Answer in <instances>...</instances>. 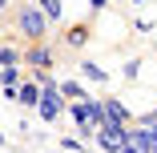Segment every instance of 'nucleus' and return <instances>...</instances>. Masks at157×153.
<instances>
[{"mask_svg": "<svg viewBox=\"0 0 157 153\" xmlns=\"http://www.w3.org/2000/svg\"><path fill=\"white\" fill-rule=\"evenodd\" d=\"M16 33H20L24 40H44V36H48V16L36 8V0L16 12Z\"/></svg>", "mask_w": 157, "mask_h": 153, "instance_id": "nucleus-1", "label": "nucleus"}, {"mask_svg": "<svg viewBox=\"0 0 157 153\" xmlns=\"http://www.w3.org/2000/svg\"><path fill=\"white\" fill-rule=\"evenodd\" d=\"M65 97H60V89H56V81L52 85H40V105H36V117L44 121V125H52V121H60V113H65Z\"/></svg>", "mask_w": 157, "mask_h": 153, "instance_id": "nucleus-2", "label": "nucleus"}, {"mask_svg": "<svg viewBox=\"0 0 157 153\" xmlns=\"http://www.w3.org/2000/svg\"><path fill=\"white\" fill-rule=\"evenodd\" d=\"M121 145H129V125H101L97 129V149L117 153Z\"/></svg>", "mask_w": 157, "mask_h": 153, "instance_id": "nucleus-3", "label": "nucleus"}, {"mask_svg": "<svg viewBox=\"0 0 157 153\" xmlns=\"http://www.w3.org/2000/svg\"><path fill=\"white\" fill-rule=\"evenodd\" d=\"M24 65H28V69H52V48H48L44 40H28Z\"/></svg>", "mask_w": 157, "mask_h": 153, "instance_id": "nucleus-4", "label": "nucleus"}, {"mask_svg": "<svg viewBox=\"0 0 157 153\" xmlns=\"http://www.w3.org/2000/svg\"><path fill=\"white\" fill-rule=\"evenodd\" d=\"M105 105V125H129V105H125V101H117V97H105L101 101Z\"/></svg>", "mask_w": 157, "mask_h": 153, "instance_id": "nucleus-5", "label": "nucleus"}, {"mask_svg": "<svg viewBox=\"0 0 157 153\" xmlns=\"http://www.w3.org/2000/svg\"><path fill=\"white\" fill-rule=\"evenodd\" d=\"M16 105H24V109H36V105H40V85H36L33 77H24V81L16 85Z\"/></svg>", "mask_w": 157, "mask_h": 153, "instance_id": "nucleus-6", "label": "nucleus"}, {"mask_svg": "<svg viewBox=\"0 0 157 153\" xmlns=\"http://www.w3.org/2000/svg\"><path fill=\"white\" fill-rule=\"evenodd\" d=\"M89 40H93V24H89V20L69 24V33H65V44H69V48H85Z\"/></svg>", "mask_w": 157, "mask_h": 153, "instance_id": "nucleus-7", "label": "nucleus"}, {"mask_svg": "<svg viewBox=\"0 0 157 153\" xmlns=\"http://www.w3.org/2000/svg\"><path fill=\"white\" fill-rule=\"evenodd\" d=\"M56 89H60V97H65V101H85V97H89V89H85L81 81H69V77L56 81Z\"/></svg>", "mask_w": 157, "mask_h": 153, "instance_id": "nucleus-8", "label": "nucleus"}, {"mask_svg": "<svg viewBox=\"0 0 157 153\" xmlns=\"http://www.w3.org/2000/svg\"><path fill=\"white\" fill-rule=\"evenodd\" d=\"M77 69H81V77H85V81H93V85H105V81H109V73L97 65V60H81Z\"/></svg>", "mask_w": 157, "mask_h": 153, "instance_id": "nucleus-9", "label": "nucleus"}, {"mask_svg": "<svg viewBox=\"0 0 157 153\" xmlns=\"http://www.w3.org/2000/svg\"><path fill=\"white\" fill-rule=\"evenodd\" d=\"M24 81V69L20 65H8V69H0V89H16Z\"/></svg>", "mask_w": 157, "mask_h": 153, "instance_id": "nucleus-10", "label": "nucleus"}, {"mask_svg": "<svg viewBox=\"0 0 157 153\" xmlns=\"http://www.w3.org/2000/svg\"><path fill=\"white\" fill-rule=\"evenodd\" d=\"M8 65H24V52L16 44H0V69H8Z\"/></svg>", "mask_w": 157, "mask_h": 153, "instance_id": "nucleus-11", "label": "nucleus"}, {"mask_svg": "<svg viewBox=\"0 0 157 153\" xmlns=\"http://www.w3.org/2000/svg\"><path fill=\"white\" fill-rule=\"evenodd\" d=\"M36 8L48 16V24L52 20H60V16H65V0H36Z\"/></svg>", "mask_w": 157, "mask_h": 153, "instance_id": "nucleus-12", "label": "nucleus"}, {"mask_svg": "<svg viewBox=\"0 0 157 153\" xmlns=\"http://www.w3.org/2000/svg\"><path fill=\"white\" fill-rule=\"evenodd\" d=\"M125 77L137 81V77H141V60H129V65H125Z\"/></svg>", "mask_w": 157, "mask_h": 153, "instance_id": "nucleus-13", "label": "nucleus"}, {"mask_svg": "<svg viewBox=\"0 0 157 153\" xmlns=\"http://www.w3.org/2000/svg\"><path fill=\"white\" fill-rule=\"evenodd\" d=\"M141 125H157V109H149V113H141Z\"/></svg>", "mask_w": 157, "mask_h": 153, "instance_id": "nucleus-14", "label": "nucleus"}, {"mask_svg": "<svg viewBox=\"0 0 157 153\" xmlns=\"http://www.w3.org/2000/svg\"><path fill=\"white\" fill-rule=\"evenodd\" d=\"M89 8H93V12H105V8H109V0H89Z\"/></svg>", "mask_w": 157, "mask_h": 153, "instance_id": "nucleus-15", "label": "nucleus"}, {"mask_svg": "<svg viewBox=\"0 0 157 153\" xmlns=\"http://www.w3.org/2000/svg\"><path fill=\"white\" fill-rule=\"evenodd\" d=\"M117 153H141V149H133V145H121V149H117Z\"/></svg>", "mask_w": 157, "mask_h": 153, "instance_id": "nucleus-16", "label": "nucleus"}, {"mask_svg": "<svg viewBox=\"0 0 157 153\" xmlns=\"http://www.w3.org/2000/svg\"><path fill=\"white\" fill-rule=\"evenodd\" d=\"M0 149H8V137H4V133H0Z\"/></svg>", "mask_w": 157, "mask_h": 153, "instance_id": "nucleus-17", "label": "nucleus"}, {"mask_svg": "<svg viewBox=\"0 0 157 153\" xmlns=\"http://www.w3.org/2000/svg\"><path fill=\"white\" fill-rule=\"evenodd\" d=\"M8 4H12V0H0V8H8Z\"/></svg>", "mask_w": 157, "mask_h": 153, "instance_id": "nucleus-18", "label": "nucleus"}, {"mask_svg": "<svg viewBox=\"0 0 157 153\" xmlns=\"http://www.w3.org/2000/svg\"><path fill=\"white\" fill-rule=\"evenodd\" d=\"M48 153H65V149H48Z\"/></svg>", "mask_w": 157, "mask_h": 153, "instance_id": "nucleus-19", "label": "nucleus"}, {"mask_svg": "<svg viewBox=\"0 0 157 153\" xmlns=\"http://www.w3.org/2000/svg\"><path fill=\"white\" fill-rule=\"evenodd\" d=\"M149 153H157V141H153V149H149Z\"/></svg>", "mask_w": 157, "mask_h": 153, "instance_id": "nucleus-20", "label": "nucleus"}, {"mask_svg": "<svg viewBox=\"0 0 157 153\" xmlns=\"http://www.w3.org/2000/svg\"><path fill=\"white\" fill-rule=\"evenodd\" d=\"M24 4H33V0H24Z\"/></svg>", "mask_w": 157, "mask_h": 153, "instance_id": "nucleus-21", "label": "nucleus"}]
</instances>
